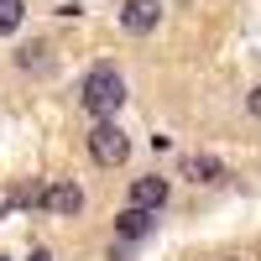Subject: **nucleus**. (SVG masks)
Listing matches in <instances>:
<instances>
[{"label":"nucleus","mask_w":261,"mask_h":261,"mask_svg":"<svg viewBox=\"0 0 261 261\" xmlns=\"http://www.w3.org/2000/svg\"><path fill=\"white\" fill-rule=\"evenodd\" d=\"M157 21H162V0H125V6H120V32L125 37L157 32Z\"/></svg>","instance_id":"7ed1b4c3"},{"label":"nucleus","mask_w":261,"mask_h":261,"mask_svg":"<svg viewBox=\"0 0 261 261\" xmlns=\"http://www.w3.org/2000/svg\"><path fill=\"white\" fill-rule=\"evenodd\" d=\"M251 115L261 120V84H256V89H251Z\"/></svg>","instance_id":"9d476101"},{"label":"nucleus","mask_w":261,"mask_h":261,"mask_svg":"<svg viewBox=\"0 0 261 261\" xmlns=\"http://www.w3.org/2000/svg\"><path fill=\"white\" fill-rule=\"evenodd\" d=\"M89 151H94L99 167H120V162L130 157V136H125L115 120H99V125L89 130Z\"/></svg>","instance_id":"f03ea898"},{"label":"nucleus","mask_w":261,"mask_h":261,"mask_svg":"<svg viewBox=\"0 0 261 261\" xmlns=\"http://www.w3.org/2000/svg\"><path fill=\"white\" fill-rule=\"evenodd\" d=\"M220 162H214V157H204V151H199V157H188L183 162V178H193V183H214V178H220Z\"/></svg>","instance_id":"0eeeda50"},{"label":"nucleus","mask_w":261,"mask_h":261,"mask_svg":"<svg viewBox=\"0 0 261 261\" xmlns=\"http://www.w3.org/2000/svg\"><path fill=\"white\" fill-rule=\"evenodd\" d=\"M21 68H27V73H37V68H47V47H42V42H32V47H21Z\"/></svg>","instance_id":"1a4fd4ad"},{"label":"nucleus","mask_w":261,"mask_h":261,"mask_svg":"<svg viewBox=\"0 0 261 261\" xmlns=\"http://www.w3.org/2000/svg\"><path fill=\"white\" fill-rule=\"evenodd\" d=\"M115 230H120V241H141V235L151 230V209H141V204H130L120 220H115Z\"/></svg>","instance_id":"39448f33"},{"label":"nucleus","mask_w":261,"mask_h":261,"mask_svg":"<svg viewBox=\"0 0 261 261\" xmlns=\"http://www.w3.org/2000/svg\"><path fill=\"white\" fill-rule=\"evenodd\" d=\"M0 261H6V256H0Z\"/></svg>","instance_id":"f8f14e48"},{"label":"nucleus","mask_w":261,"mask_h":261,"mask_svg":"<svg viewBox=\"0 0 261 261\" xmlns=\"http://www.w3.org/2000/svg\"><path fill=\"white\" fill-rule=\"evenodd\" d=\"M47 209H58V214H79V209H84V188H79V183H58V188H47Z\"/></svg>","instance_id":"423d86ee"},{"label":"nucleus","mask_w":261,"mask_h":261,"mask_svg":"<svg viewBox=\"0 0 261 261\" xmlns=\"http://www.w3.org/2000/svg\"><path fill=\"white\" fill-rule=\"evenodd\" d=\"M21 16H27L21 0H0V37H11V32L21 27Z\"/></svg>","instance_id":"6e6552de"},{"label":"nucleus","mask_w":261,"mask_h":261,"mask_svg":"<svg viewBox=\"0 0 261 261\" xmlns=\"http://www.w3.org/2000/svg\"><path fill=\"white\" fill-rule=\"evenodd\" d=\"M130 204H141V209L167 204V178H136L130 183Z\"/></svg>","instance_id":"20e7f679"},{"label":"nucleus","mask_w":261,"mask_h":261,"mask_svg":"<svg viewBox=\"0 0 261 261\" xmlns=\"http://www.w3.org/2000/svg\"><path fill=\"white\" fill-rule=\"evenodd\" d=\"M32 261H53V256H47V251H32Z\"/></svg>","instance_id":"9b49d317"},{"label":"nucleus","mask_w":261,"mask_h":261,"mask_svg":"<svg viewBox=\"0 0 261 261\" xmlns=\"http://www.w3.org/2000/svg\"><path fill=\"white\" fill-rule=\"evenodd\" d=\"M79 94H84V110H89L94 120H110L120 105H125V79L115 73V68H89L84 73V84H79Z\"/></svg>","instance_id":"f257e3e1"}]
</instances>
